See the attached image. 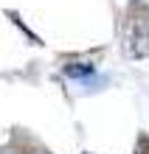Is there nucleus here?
I'll use <instances>...</instances> for the list:
<instances>
[{
    "mask_svg": "<svg viewBox=\"0 0 149 154\" xmlns=\"http://www.w3.org/2000/svg\"><path fill=\"white\" fill-rule=\"evenodd\" d=\"M93 67L90 62H68V65L62 67V73L68 76V79H87V76H93Z\"/></svg>",
    "mask_w": 149,
    "mask_h": 154,
    "instance_id": "obj_2",
    "label": "nucleus"
},
{
    "mask_svg": "<svg viewBox=\"0 0 149 154\" xmlns=\"http://www.w3.org/2000/svg\"><path fill=\"white\" fill-rule=\"evenodd\" d=\"M132 56H149V28L144 23L132 25V45H129Z\"/></svg>",
    "mask_w": 149,
    "mask_h": 154,
    "instance_id": "obj_1",
    "label": "nucleus"
},
{
    "mask_svg": "<svg viewBox=\"0 0 149 154\" xmlns=\"http://www.w3.org/2000/svg\"><path fill=\"white\" fill-rule=\"evenodd\" d=\"M0 154H3V151H0Z\"/></svg>",
    "mask_w": 149,
    "mask_h": 154,
    "instance_id": "obj_4",
    "label": "nucleus"
},
{
    "mask_svg": "<svg viewBox=\"0 0 149 154\" xmlns=\"http://www.w3.org/2000/svg\"><path fill=\"white\" fill-rule=\"evenodd\" d=\"M135 154H149V137H141V140H138Z\"/></svg>",
    "mask_w": 149,
    "mask_h": 154,
    "instance_id": "obj_3",
    "label": "nucleus"
}]
</instances>
